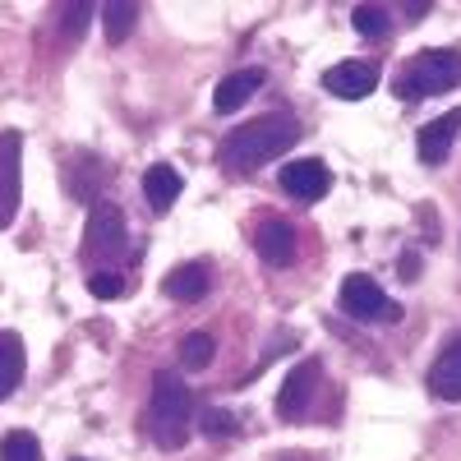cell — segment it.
<instances>
[{"label":"cell","mask_w":461,"mask_h":461,"mask_svg":"<svg viewBox=\"0 0 461 461\" xmlns=\"http://www.w3.org/2000/svg\"><path fill=\"white\" fill-rule=\"evenodd\" d=\"M295 139H300L295 115H282V111L277 115H258V121L240 125L221 143V162L236 167V171H258L263 162H273V158H282L286 148H295Z\"/></svg>","instance_id":"obj_1"},{"label":"cell","mask_w":461,"mask_h":461,"mask_svg":"<svg viewBox=\"0 0 461 461\" xmlns=\"http://www.w3.org/2000/svg\"><path fill=\"white\" fill-rule=\"evenodd\" d=\"M189 415H194V393L185 388L176 374H158L152 378V402H148V434L158 447L176 452L189 434Z\"/></svg>","instance_id":"obj_2"},{"label":"cell","mask_w":461,"mask_h":461,"mask_svg":"<svg viewBox=\"0 0 461 461\" xmlns=\"http://www.w3.org/2000/svg\"><path fill=\"white\" fill-rule=\"evenodd\" d=\"M461 84V56L429 47V51H415L397 79V97L402 102H425V97H443L447 88Z\"/></svg>","instance_id":"obj_3"},{"label":"cell","mask_w":461,"mask_h":461,"mask_svg":"<svg viewBox=\"0 0 461 461\" xmlns=\"http://www.w3.org/2000/svg\"><path fill=\"white\" fill-rule=\"evenodd\" d=\"M125 240H130L125 212L115 208V203H93V212H88V230H84V254H88V258L121 254Z\"/></svg>","instance_id":"obj_4"},{"label":"cell","mask_w":461,"mask_h":461,"mask_svg":"<svg viewBox=\"0 0 461 461\" xmlns=\"http://www.w3.org/2000/svg\"><path fill=\"white\" fill-rule=\"evenodd\" d=\"M341 310L351 314V319H383V314H397L393 310V300L383 295V286L369 277V273H351L341 282Z\"/></svg>","instance_id":"obj_5"},{"label":"cell","mask_w":461,"mask_h":461,"mask_svg":"<svg viewBox=\"0 0 461 461\" xmlns=\"http://www.w3.org/2000/svg\"><path fill=\"white\" fill-rule=\"evenodd\" d=\"M19 158H23V139L14 130L0 134V230H5L14 221V212H19V194H23Z\"/></svg>","instance_id":"obj_6"},{"label":"cell","mask_w":461,"mask_h":461,"mask_svg":"<svg viewBox=\"0 0 461 461\" xmlns=\"http://www.w3.org/2000/svg\"><path fill=\"white\" fill-rule=\"evenodd\" d=\"M323 88L341 102H360L378 88V65L374 60H341L323 74Z\"/></svg>","instance_id":"obj_7"},{"label":"cell","mask_w":461,"mask_h":461,"mask_svg":"<svg viewBox=\"0 0 461 461\" xmlns=\"http://www.w3.org/2000/svg\"><path fill=\"white\" fill-rule=\"evenodd\" d=\"M328 185H332V176H328V167L319 158H300V162L282 167V189L291 199H300V203H319L328 194Z\"/></svg>","instance_id":"obj_8"},{"label":"cell","mask_w":461,"mask_h":461,"mask_svg":"<svg viewBox=\"0 0 461 461\" xmlns=\"http://www.w3.org/2000/svg\"><path fill=\"white\" fill-rule=\"evenodd\" d=\"M314 388H319V360H300L286 383H282V397H277V415L282 420H300L314 402Z\"/></svg>","instance_id":"obj_9"},{"label":"cell","mask_w":461,"mask_h":461,"mask_svg":"<svg viewBox=\"0 0 461 461\" xmlns=\"http://www.w3.org/2000/svg\"><path fill=\"white\" fill-rule=\"evenodd\" d=\"M254 249H258V258L267 267H291L295 263V230L286 221H277V217H267L254 230Z\"/></svg>","instance_id":"obj_10"},{"label":"cell","mask_w":461,"mask_h":461,"mask_svg":"<svg viewBox=\"0 0 461 461\" xmlns=\"http://www.w3.org/2000/svg\"><path fill=\"white\" fill-rule=\"evenodd\" d=\"M429 393L438 397V402H461V337H452L443 351H438V360L429 365Z\"/></svg>","instance_id":"obj_11"},{"label":"cell","mask_w":461,"mask_h":461,"mask_svg":"<svg viewBox=\"0 0 461 461\" xmlns=\"http://www.w3.org/2000/svg\"><path fill=\"white\" fill-rule=\"evenodd\" d=\"M461 134V106L438 115V121H429L425 130H420V162L425 167H438L447 152H452V139Z\"/></svg>","instance_id":"obj_12"},{"label":"cell","mask_w":461,"mask_h":461,"mask_svg":"<svg viewBox=\"0 0 461 461\" xmlns=\"http://www.w3.org/2000/svg\"><path fill=\"white\" fill-rule=\"evenodd\" d=\"M208 267L203 263H180V267H171V273L162 277V291L171 295V300H185V304H194V300H203L208 295Z\"/></svg>","instance_id":"obj_13"},{"label":"cell","mask_w":461,"mask_h":461,"mask_svg":"<svg viewBox=\"0 0 461 461\" xmlns=\"http://www.w3.org/2000/svg\"><path fill=\"white\" fill-rule=\"evenodd\" d=\"M258 88H263V69H236V74H226V79L217 84V93H212V106L226 115V111L245 106V102H249Z\"/></svg>","instance_id":"obj_14"},{"label":"cell","mask_w":461,"mask_h":461,"mask_svg":"<svg viewBox=\"0 0 461 461\" xmlns=\"http://www.w3.org/2000/svg\"><path fill=\"white\" fill-rule=\"evenodd\" d=\"M143 194H148V203L158 208V212H167V208L180 199V176H176V167H167V162L148 167V171H143Z\"/></svg>","instance_id":"obj_15"},{"label":"cell","mask_w":461,"mask_h":461,"mask_svg":"<svg viewBox=\"0 0 461 461\" xmlns=\"http://www.w3.org/2000/svg\"><path fill=\"white\" fill-rule=\"evenodd\" d=\"M23 383V341L14 332H0V402Z\"/></svg>","instance_id":"obj_16"},{"label":"cell","mask_w":461,"mask_h":461,"mask_svg":"<svg viewBox=\"0 0 461 461\" xmlns=\"http://www.w3.org/2000/svg\"><path fill=\"white\" fill-rule=\"evenodd\" d=\"M139 14H143V10L130 5V0H121V5H106V10H102V32H106V42L121 47L125 37L139 28Z\"/></svg>","instance_id":"obj_17"},{"label":"cell","mask_w":461,"mask_h":461,"mask_svg":"<svg viewBox=\"0 0 461 461\" xmlns=\"http://www.w3.org/2000/svg\"><path fill=\"white\" fill-rule=\"evenodd\" d=\"M79 167H84V176L79 180H69V189H74V199H97V189H102V180H106V167L97 162V158H88V152H79Z\"/></svg>","instance_id":"obj_18"},{"label":"cell","mask_w":461,"mask_h":461,"mask_svg":"<svg viewBox=\"0 0 461 461\" xmlns=\"http://www.w3.org/2000/svg\"><path fill=\"white\" fill-rule=\"evenodd\" d=\"M212 356H217V346H212L208 332H189V337L180 341V360H185L189 369H208Z\"/></svg>","instance_id":"obj_19"},{"label":"cell","mask_w":461,"mask_h":461,"mask_svg":"<svg viewBox=\"0 0 461 461\" xmlns=\"http://www.w3.org/2000/svg\"><path fill=\"white\" fill-rule=\"evenodd\" d=\"M0 461H42V447L28 429H14L5 443H0Z\"/></svg>","instance_id":"obj_20"},{"label":"cell","mask_w":461,"mask_h":461,"mask_svg":"<svg viewBox=\"0 0 461 461\" xmlns=\"http://www.w3.org/2000/svg\"><path fill=\"white\" fill-rule=\"evenodd\" d=\"M351 23H356L360 37H383V32H388V14H383L378 5H356L351 10Z\"/></svg>","instance_id":"obj_21"},{"label":"cell","mask_w":461,"mask_h":461,"mask_svg":"<svg viewBox=\"0 0 461 461\" xmlns=\"http://www.w3.org/2000/svg\"><path fill=\"white\" fill-rule=\"evenodd\" d=\"M199 425H203L208 438H230V434H236V415L221 411V406H208V411L199 415Z\"/></svg>","instance_id":"obj_22"},{"label":"cell","mask_w":461,"mask_h":461,"mask_svg":"<svg viewBox=\"0 0 461 461\" xmlns=\"http://www.w3.org/2000/svg\"><path fill=\"white\" fill-rule=\"evenodd\" d=\"M88 291H93L97 300H121V295H125V282H121V273H106V267H102V273L88 277Z\"/></svg>","instance_id":"obj_23"},{"label":"cell","mask_w":461,"mask_h":461,"mask_svg":"<svg viewBox=\"0 0 461 461\" xmlns=\"http://www.w3.org/2000/svg\"><path fill=\"white\" fill-rule=\"evenodd\" d=\"M84 19H88V5H74V10H65V32L74 37V42H79V32H84Z\"/></svg>","instance_id":"obj_24"}]
</instances>
